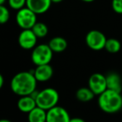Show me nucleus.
Returning <instances> with one entry per match:
<instances>
[{
  "label": "nucleus",
  "instance_id": "1",
  "mask_svg": "<svg viewBox=\"0 0 122 122\" xmlns=\"http://www.w3.org/2000/svg\"><path fill=\"white\" fill-rule=\"evenodd\" d=\"M37 82L33 71H21L12 78L10 87L12 92L19 97L29 96L36 91Z\"/></svg>",
  "mask_w": 122,
  "mask_h": 122
},
{
  "label": "nucleus",
  "instance_id": "2",
  "mask_svg": "<svg viewBox=\"0 0 122 122\" xmlns=\"http://www.w3.org/2000/svg\"><path fill=\"white\" fill-rule=\"evenodd\" d=\"M98 106L102 111L108 114H114L120 111L122 108L121 93L106 89L99 95Z\"/></svg>",
  "mask_w": 122,
  "mask_h": 122
},
{
  "label": "nucleus",
  "instance_id": "3",
  "mask_svg": "<svg viewBox=\"0 0 122 122\" xmlns=\"http://www.w3.org/2000/svg\"><path fill=\"white\" fill-rule=\"evenodd\" d=\"M35 100L37 106L42 108L45 111H48L51 108L57 106L59 94L56 89L48 87L38 92Z\"/></svg>",
  "mask_w": 122,
  "mask_h": 122
},
{
  "label": "nucleus",
  "instance_id": "4",
  "mask_svg": "<svg viewBox=\"0 0 122 122\" xmlns=\"http://www.w3.org/2000/svg\"><path fill=\"white\" fill-rule=\"evenodd\" d=\"M53 51L48 44H40L32 49L31 58L36 66L49 64L52 59Z\"/></svg>",
  "mask_w": 122,
  "mask_h": 122
},
{
  "label": "nucleus",
  "instance_id": "5",
  "mask_svg": "<svg viewBox=\"0 0 122 122\" xmlns=\"http://www.w3.org/2000/svg\"><path fill=\"white\" fill-rule=\"evenodd\" d=\"M37 15L27 7L18 10L16 14V23L22 29H32L37 23Z\"/></svg>",
  "mask_w": 122,
  "mask_h": 122
},
{
  "label": "nucleus",
  "instance_id": "6",
  "mask_svg": "<svg viewBox=\"0 0 122 122\" xmlns=\"http://www.w3.org/2000/svg\"><path fill=\"white\" fill-rule=\"evenodd\" d=\"M106 40L107 39L106 36L98 30L90 31L86 37V42L87 46L94 51H100L101 49H104Z\"/></svg>",
  "mask_w": 122,
  "mask_h": 122
},
{
  "label": "nucleus",
  "instance_id": "7",
  "mask_svg": "<svg viewBox=\"0 0 122 122\" xmlns=\"http://www.w3.org/2000/svg\"><path fill=\"white\" fill-rule=\"evenodd\" d=\"M88 87L95 95H101L107 89L106 76L101 73H94L88 80Z\"/></svg>",
  "mask_w": 122,
  "mask_h": 122
},
{
  "label": "nucleus",
  "instance_id": "8",
  "mask_svg": "<svg viewBox=\"0 0 122 122\" xmlns=\"http://www.w3.org/2000/svg\"><path fill=\"white\" fill-rule=\"evenodd\" d=\"M37 37L32 29H23L18 36V44L23 49L31 50L37 46Z\"/></svg>",
  "mask_w": 122,
  "mask_h": 122
},
{
  "label": "nucleus",
  "instance_id": "9",
  "mask_svg": "<svg viewBox=\"0 0 122 122\" xmlns=\"http://www.w3.org/2000/svg\"><path fill=\"white\" fill-rule=\"evenodd\" d=\"M71 117L65 108L56 106L47 111V122H70Z\"/></svg>",
  "mask_w": 122,
  "mask_h": 122
},
{
  "label": "nucleus",
  "instance_id": "10",
  "mask_svg": "<svg viewBox=\"0 0 122 122\" xmlns=\"http://www.w3.org/2000/svg\"><path fill=\"white\" fill-rule=\"evenodd\" d=\"M51 0H27L26 7L36 14H42L47 11L51 4Z\"/></svg>",
  "mask_w": 122,
  "mask_h": 122
},
{
  "label": "nucleus",
  "instance_id": "11",
  "mask_svg": "<svg viewBox=\"0 0 122 122\" xmlns=\"http://www.w3.org/2000/svg\"><path fill=\"white\" fill-rule=\"evenodd\" d=\"M33 74L37 81H47L52 77L53 69L50 64L39 65L37 66L35 70H33Z\"/></svg>",
  "mask_w": 122,
  "mask_h": 122
},
{
  "label": "nucleus",
  "instance_id": "12",
  "mask_svg": "<svg viewBox=\"0 0 122 122\" xmlns=\"http://www.w3.org/2000/svg\"><path fill=\"white\" fill-rule=\"evenodd\" d=\"M36 106H37V103H36L35 98H33L30 95L20 97L18 101V110L23 113H27L28 114Z\"/></svg>",
  "mask_w": 122,
  "mask_h": 122
},
{
  "label": "nucleus",
  "instance_id": "13",
  "mask_svg": "<svg viewBox=\"0 0 122 122\" xmlns=\"http://www.w3.org/2000/svg\"><path fill=\"white\" fill-rule=\"evenodd\" d=\"M106 76L107 89L121 93L122 81L119 74L116 72H111L108 74L107 76Z\"/></svg>",
  "mask_w": 122,
  "mask_h": 122
},
{
  "label": "nucleus",
  "instance_id": "14",
  "mask_svg": "<svg viewBox=\"0 0 122 122\" xmlns=\"http://www.w3.org/2000/svg\"><path fill=\"white\" fill-rule=\"evenodd\" d=\"M28 122H47V111L36 106L28 113Z\"/></svg>",
  "mask_w": 122,
  "mask_h": 122
},
{
  "label": "nucleus",
  "instance_id": "15",
  "mask_svg": "<svg viewBox=\"0 0 122 122\" xmlns=\"http://www.w3.org/2000/svg\"><path fill=\"white\" fill-rule=\"evenodd\" d=\"M48 45L53 52H61L67 47V42L63 37H56L50 40Z\"/></svg>",
  "mask_w": 122,
  "mask_h": 122
},
{
  "label": "nucleus",
  "instance_id": "16",
  "mask_svg": "<svg viewBox=\"0 0 122 122\" xmlns=\"http://www.w3.org/2000/svg\"><path fill=\"white\" fill-rule=\"evenodd\" d=\"M94 92L89 87H81L79 88L76 92V97L81 102H88L95 97Z\"/></svg>",
  "mask_w": 122,
  "mask_h": 122
},
{
  "label": "nucleus",
  "instance_id": "17",
  "mask_svg": "<svg viewBox=\"0 0 122 122\" xmlns=\"http://www.w3.org/2000/svg\"><path fill=\"white\" fill-rule=\"evenodd\" d=\"M32 30L33 31V32L37 37V38H42V37H44L47 35L48 27L45 23L37 22L33 27H32Z\"/></svg>",
  "mask_w": 122,
  "mask_h": 122
},
{
  "label": "nucleus",
  "instance_id": "18",
  "mask_svg": "<svg viewBox=\"0 0 122 122\" xmlns=\"http://www.w3.org/2000/svg\"><path fill=\"white\" fill-rule=\"evenodd\" d=\"M121 44L116 38H109L106 40L105 49L110 53H116L121 50Z\"/></svg>",
  "mask_w": 122,
  "mask_h": 122
},
{
  "label": "nucleus",
  "instance_id": "19",
  "mask_svg": "<svg viewBox=\"0 0 122 122\" xmlns=\"http://www.w3.org/2000/svg\"><path fill=\"white\" fill-rule=\"evenodd\" d=\"M10 18L9 10L7 7H5L3 4L0 5V24H4L8 23Z\"/></svg>",
  "mask_w": 122,
  "mask_h": 122
},
{
  "label": "nucleus",
  "instance_id": "20",
  "mask_svg": "<svg viewBox=\"0 0 122 122\" xmlns=\"http://www.w3.org/2000/svg\"><path fill=\"white\" fill-rule=\"evenodd\" d=\"M8 1L10 8L17 11L26 7L27 3V0H8Z\"/></svg>",
  "mask_w": 122,
  "mask_h": 122
},
{
  "label": "nucleus",
  "instance_id": "21",
  "mask_svg": "<svg viewBox=\"0 0 122 122\" xmlns=\"http://www.w3.org/2000/svg\"><path fill=\"white\" fill-rule=\"evenodd\" d=\"M112 8L116 13L122 14V0H112Z\"/></svg>",
  "mask_w": 122,
  "mask_h": 122
},
{
  "label": "nucleus",
  "instance_id": "22",
  "mask_svg": "<svg viewBox=\"0 0 122 122\" xmlns=\"http://www.w3.org/2000/svg\"><path fill=\"white\" fill-rule=\"evenodd\" d=\"M70 122H86V121L83 119H81V118L75 117V118H71Z\"/></svg>",
  "mask_w": 122,
  "mask_h": 122
},
{
  "label": "nucleus",
  "instance_id": "23",
  "mask_svg": "<svg viewBox=\"0 0 122 122\" xmlns=\"http://www.w3.org/2000/svg\"><path fill=\"white\" fill-rule=\"evenodd\" d=\"M3 83H4V79H3V76H2V74H0V89L3 87Z\"/></svg>",
  "mask_w": 122,
  "mask_h": 122
},
{
  "label": "nucleus",
  "instance_id": "24",
  "mask_svg": "<svg viewBox=\"0 0 122 122\" xmlns=\"http://www.w3.org/2000/svg\"><path fill=\"white\" fill-rule=\"evenodd\" d=\"M63 0H51V2L52 3H61V2H62Z\"/></svg>",
  "mask_w": 122,
  "mask_h": 122
},
{
  "label": "nucleus",
  "instance_id": "25",
  "mask_svg": "<svg viewBox=\"0 0 122 122\" xmlns=\"http://www.w3.org/2000/svg\"><path fill=\"white\" fill-rule=\"evenodd\" d=\"M0 122H12L9 120H7V119H1L0 120Z\"/></svg>",
  "mask_w": 122,
  "mask_h": 122
},
{
  "label": "nucleus",
  "instance_id": "26",
  "mask_svg": "<svg viewBox=\"0 0 122 122\" xmlns=\"http://www.w3.org/2000/svg\"><path fill=\"white\" fill-rule=\"evenodd\" d=\"M83 2H86V3H92V2L95 1V0H81Z\"/></svg>",
  "mask_w": 122,
  "mask_h": 122
},
{
  "label": "nucleus",
  "instance_id": "27",
  "mask_svg": "<svg viewBox=\"0 0 122 122\" xmlns=\"http://www.w3.org/2000/svg\"><path fill=\"white\" fill-rule=\"evenodd\" d=\"M5 1H6V0H0V5L3 4V3H5Z\"/></svg>",
  "mask_w": 122,
  "mask_h": 122
}]
</instances>
